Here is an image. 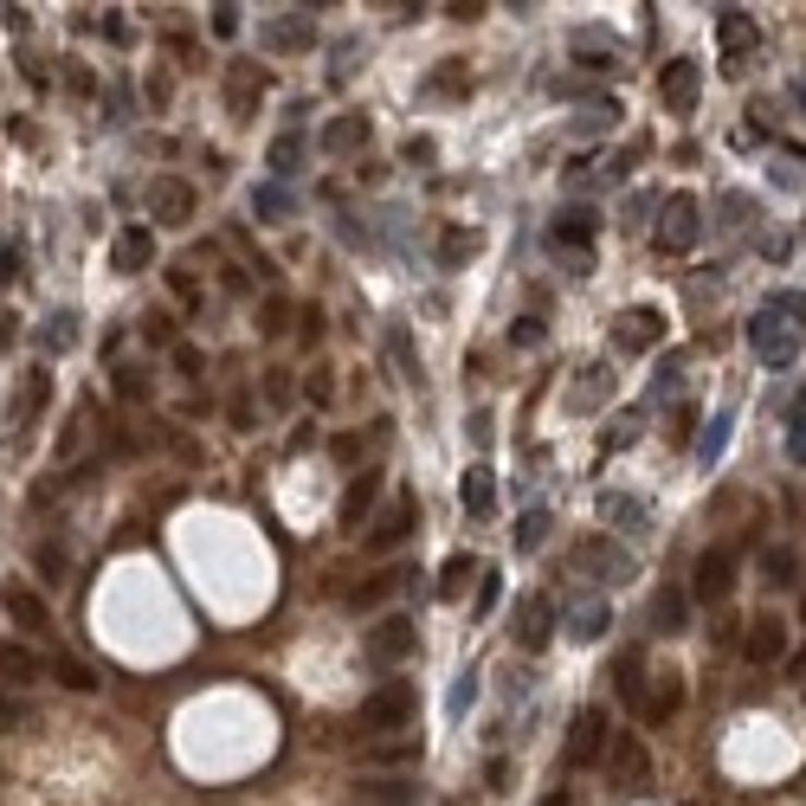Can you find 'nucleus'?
Instances as JSON below:
<instances>
[{
  "label": "nucleus",
  "mask_w": 806,
  "mask_h": 806,
  "mask_svg": "<svg viewBox=\"0 0 806 806\" xmlns=\"http://www.w3.org/2000/svg\"><path fill=\"white\" fill-rule=\"evenodd\" d=\"M413 717H420V697H413V684H400V677H387L381 690H368L362 697V723L368 735H400L413 730Z\"/></svg>",
  "instance_id": "f257e3e1"
},
{
  "label": "nucleus",
  "mask_w": 806,
  "mask_h": 806,
  "mask_svg": "<svg viewBox=\"0 0 806 806\" xmlns=\"http://www.w3.org/2000/svg\"><path fill=\"white\" fill-rule=\"evenodd\" d=\"M413 529H420V497H413V491H400V497H394V504L362 529V549H368V555H394L400 542H413Z\"/></svg>",
  "instance_id": "f03ea898"
},
{
  "label": "nucleus",
  "mask_w": 806,
  "mask_h": 806,
  "mask_svg": "<svg viewBox=\"0 0 806 806\" xmlns=\"http://www.w3.org/2000/svg\"><path fill=\"white\" fill-rule=\"evenodd\" d=\"M194 214H201L194 181H181V175H155L148 181V220L155 226H188Z\"/></svg>",
  "instance_id": "7ed1b4c3"
},
{
  "label": "nucleus",
  "mask_w": 806,
  "mask_h": 806,
  "mask_svg": "<svg viewBox=\"0 0 806 806\" xmlns=\"http://www.w3.org/2000/svg\"><path fill=\"white\" fill-rule=\"evenodd\" d=\"M413 646H420V626H413L407 613H387V619L368 633V664H374V671H394V664L413 659Z\"/></svg>",
  "instance_id": "20e7f679"
},
{
  "label": "nucleus",
  "mask_w": 806,
  "mask_h": 806,
  "mask_svg": "<svg viewBox=\"0 0 806 806\" xmlns=\"http://www.w3.org/2000/svg\"><path fill=\"white\" fill-rule=\"evenodd\" d=\"M659 97H664V110H671V117H690V110H697V97H703V65H697L690 52H677V59L659 72Z\"/></svg>",
  "instance_id": "39448f33"
},
{
  "label": "nucleus",
  "mask_w": 806,
  "mask_h": 806,
  "mask_svg": "<svg viewBox=\"0 0 806 806\" xmlns=\"http://www.w3.org/2000/svg\"><path fill=\"white\" fill-rule=\"evenodd\" d=\"M575 568L600 575V581H633V575H639V562H633L619 542H606V536H587L581 549H575Z\"/></svg>",
  "instance_id": "423d86ee"
},
{
  "label": "nucleus",
  "mask_w": 806,
  "mask_h": 806,
  "mask_svg": "<svg viewBox=\"0 0 806 806\" xmlns=\"http://www.w3.org/2000/svg\"><path fill=\"white\" fill-rule=\"evenodd\" d=\"M110 265H117L123 278L148 272V265H155V226H148V220L117 226V239H110Z\"/></svg>",
  "instance_id": "0eeeda50"
},
{
  "label": "nucleus",
  "mask_w": 806,
  "mask_h": 806,
  "mask_svg": "<svg viewBox=\"0 0 806 806\" xmlns=\"http://www.w3.org/2000/svg\"><path fill=\"white\" fill-rule=\"evenodd\" d=\"M735 593V549H703L697 575H690V600H730Z\"/></svg>",
  "instance_id": "6e6552de"
},
{
  "label": "nucleus",
  "mask_w": 806,
  "mask_h": 806,
  "mask_svg": "<svg viewBox=\"0 0 806 806\" xmlns=\"http://www.w3.org/2000/svg\"><path fill=\"white\" fill-rule=\"evenodd\" d=\"M606 710L600 703H587L581 717H575V730H568V768H593L600 755H606Z\"/></svg>",
  "instance_id": "1a4fd4ad"
},
{
  "label": "nucleus",
  "mask_w": 806,
  "mask_h": 806,
  "mask_svg": "<svg viewBox=\"0 0 806 806\" xmlns=\"http://www.w3.org/2000/svg\"><path fill=\"white\" fill-rule=\"evenodd\" d=\"M755 39H761V33H755V13H748V7H723V13H717V46H723V65H730V72H742V59L755 52Z\"/></svg>",
  "instance_id": "9d476101"
},
{
  "label": "nucleus",
  "mask_w": 806,
  "mask_h": 806,
  "mask_svg": "<svg viewBox=\"0 0 806 806\" xmlns=\"http://www.w3.org/2000/svg\"><path fill=\"white\" fill-rule=\"evenodd\" d=\"M0 613H7L20 633H46V626H52V613H46V600H39L33 581H0Z\"/></svg>",
  "instance_id": "9b49d317"
},
{
  "label": "nucleus",
  "mask_w": 806,
  "mask_h": 806,
  "mask_svg": "<svg viewBox=\"0 0 806 806\" xmlns=\"http://www.w3.org/2000/svg\"><path fill=\"white\" fill-rule=\"evenodd\" d=\"M555 639V600L549 593H529L522 606H516V646L522 652H542Z\"/></svg>",
  "instance_id": "f8f14e48"
},
{
  "label": "nucleus",
  "mask_w": 806,
  "mask_h": 806,
  "mask_svg": "<svg viewBox=\"0 0 806 806\" xmlns=\"http://www.w3.org/2000/svg\"><path fill=\"white\" fill-rule=\"evenodd\" d=\"M742 659H748V664H774V659H787V626H781V613H755V619H748Z\"/></svg>",
  "instance_id": "ddd939ff"
},
{
  "label": "nucleus",
  "mask_w": 806,
  "mask_h": 806,
  "mask_svg": "<svg viewBox=\"0 0 806 806\" xmlns=\"http://www.w3.org/2000/svg\"><path fill=\"white\" fill-rule=\"evenodd\" d=\"M606 774H613V787H646V781H652L646 742H639V735H619V742L606 748Z\"/></svg>",
  "instance_id": "4468645a"
},
{
  "label": "nucleus",
  "mask_w": 806,
  "mask_h": 806,
  "mask_svg": "<svg viewBox=\"0 0 806 806\" xmlns=\"http://www.w3.org/2000/svg\"><path fill=\"white\" fill-rule=\"evenodd\" d=\"M420 755H426L420 730H400V735H374V742H362V761H368V768H413Z\"/></svg>",
  "instance_id": "2eb2a0df"
},
{
  "label": "nucleus",
  "mask_w": 806,
  "mask_h": 806,
  "mask_svg": "<svg viewBox=\"0 0 806 806\" xmlns=\"http://www.w3.org/2000/svg\"><path fill=\"white\" fill-rule=\"evenodd\" d=\"M697 232H703V226H697V201H690V194H671V201H664L659 245H664V252H690V245H697Z\"/></svg>",
  "instance_id": "dca6fc26"
},
{
  "label": "nucleus",
  "mask_w": 806,
  "mask_h": 806,
  "mask_svg": "<svg viewBox=\"0 0 806 806\" xmlns=\"http://www.w3.org/2000/svg\"><path fill=\"white\" fill-rule=\"evenodd\" d=\"M593 232H600V214L593 207H562L555 220H549V245H575V258H587V245H593Z\"/></svg>",
  "instance_id": "f3484780"
},
{
  "label": "nucleus",
  "mask_w": 806,
  "mask_h": 806,
  "mask_svg": "<svg viewBox=\"0 0 806 806\" xmlns=\"http://www.w3.org/2000/svg\"><path fill=\"white\" fill-rule=\"evenodd\" d=\"M39 677H46V659H39L33 646L0 639V690H26V684H39Z\"/></svg>",
  "instance_id": "a211bd4d"
},
{
  "label": "nucleus",
  "mask_w": 806,
  "mask_h": 806,
  "mask_svg": "<svg viewBox=\"0 0 806 806\" xmlns=\"http://www.w3.org/2000/svg\"><path fill=\"white\" fill-rule=\"evenodd\" d=\"M677 710H684V684H677V671H659V677H646L639 717H646V723H671Z\"/></svg>",
  "instance_id": "6ab92c4d"
},
{
  "label": "nucleus",
  "mask_w": 806,
  "mask_h": 806,
  "mask_svg": "<svg viewBox=\"0 0 806 806\" xmlns=\"http://www.w3.org/2000/svg\"><path fill=\"white\" fill-rule=\"evenodd\" d=\"M659 336H664V316H659V310H626V316L613 323V349H619V356H633V349H652Z\"/></svg>",
  "instance_id": "aec40b11"
},
{
  "label": "nucleus",
  "mask_w": 806,
  "mask_h": 806,
  "mask_svg": "<svg viewBox=\"0 0 806 806\" xmlns=\"http://www.w3.org/2000/svg\"><path fill=\"white\" fill-rule=\"evenodd\" d=\"M374 497H381V471H356V478H349V491H342V504H336V522L362 536V516L374 510Z\"/></svg>",
  "instance_id": "412c9836"
},
{
  "label": "nucleus",
  "mask_w": 806,
  "mask_h": 806,
  "mask_svg": "<svg viewBox=\"0 0 806 806\" xmlns=\"http://www.w3.org/2000/svg\"><path fill=\"white\" fill-rule=\"evenodd\" d=\"M748 336H755V356H761V362H774V368H787L794 356H801V342H794L787 329H774V316H755V329H748Z\"/></svg>",
  "instance_id": "4be33fe9"
},
{
  "label": "nucleus",
  "mask_w": 806,
  "mask_h": 806,
  "mask_svg": "<svg viewBox=\"0 0 806 806\" xmlns=\"http://www.w3.org/2000/svg\"><path fill=\"white\" fill-rule=\"evenodd\" d=\"M46 400H52V374H46V368H26V387H20V400H13V426H33V420L46 413Z\"/></svg>",
  "instance_id": "5701e85b"
},
{
  "label": "nucleus",
  "mask_w": 806,
  "mask_h": 806,
  "mask_svg": "<svg viewBox=\"0 0 806 806\" xmlns=\"http://www.w3.org/2000/svg\"><path fill=\"white\" fill-rule=\"evenodd\" d=\"M458 497H465V510L478 516V522H491V516H497V484H491V471H484V465H471V471H465Z\"/></svg>",
  "instance_id": "b1692460"
},
{
  "label": "nucleus",
  "mask_w": 806,
  "mask_h": 806,
  "mask_svg": "<svg viewBox=\"0 0 806 806\" xmlns=\"http://www.w3.org/2000/svg\"><path fill=\"white\" fill-rule=\"evenodd\" d=\"M646 677H652V671H646V646H626L619 664H613V684H619V697H626L633 710H639V697H646Z\"/></svg>",
  "instance_id": "393cba45"
},
{
  "label": "nucleus",
  "mask_w": 806,
  "mask_h": 806,
  "mask_svg": "<svg viewBox=\"0 0 806 806\" xmlns=\"http://www.w3.org/2000/svg\"><path fill=\"white\" fill-rule=\"evenodd\" d=\"M110 394H117L123 407H143L148 394H155V381H148L143 362H117V368H110Z\"/></svg>",
  "instance_id": "a878e982"
},
{
  "label": "nucleus",
  "mask_w": 806,
  "mask_h": 806,
  "mask_svg": "<svg viewBox=\"0 0 806 806\" xmlns=\"http://www.w3.org/2000/svg\"><path fill=\"white\" fill-rule=\"evenodd\" d=\"M761 581L768 587H801V549H787V542L761 549Z\"/></svg>",
  "instance_id": "bb28decb"
},
{
  "label": "nucleus",
  "mask_w": 806,
  "mask_h": 806,
  "mask_svg": "<svg viewBox=\"0 0 806 806\" xmlns=\"http://www.w3.org/2000/svg\"><path fill=\"white\" fill-rule=\"evenodd\" d=\"M606 633V606L600 600H568V639H600Z\"/></svg>",
  "instance_id": "cd10ccee"
},
{
  "label": "nucleus",
  "mask_w": 806,
  "mask_h": 806,
  "mask_svg": "<svg viewBox=\"0 0 806 806\" xmlns=\"http://www.w3.org/2000/svg\"><path fill=\"white\" fill-rule=\"evenodd\" d=\"M368 143V117H336L329 130H323V148L329 155H349V148H362Z\"/></svg>",
  "instance_id": "c85d7f7f"
},
{
  "label": "nucleus",
  "mask_w": 806,
  "mask_h": 806,
  "mask_svg": "<svg viewBox=\"0 0 806 806\" xmlns=\"http://www.w3.org/2000/svg\"><path fill=\"white\" fill-rule=\"evenodd\" d=\"M46 671H52L65 690H97V671H91L84 659H72V652H52V659H46Z\"/></svg>",
  "instance_id": "c756f323"
},
{
  "label": "nucleus",
  "mask_w": 806,
  "mask_h": 806,
  "mask_svg": "<svg viewBox=\"0 0 806 806\" xmlns=\"http://www.w3.org/2000/svg\"><path fill=\"white\" fill-rule=\"evenodd\" d=\"M471 575H484V568H478L471 555H452V562L440 568V600H465V587H471Z\"/></svg>",
  "instance_id": "7c9ffc66"
},
{
  "label": "nucleus",
  "mask_w": 806,
  "mask_h": 806,
  "mask_svg": "<svg viewBox=\"0 0 806 806\" xmlns=\"http://www.w3.org/2000/svg\"><path fill=\"white\" fill-rule=\"evenodd\" d=\"M356 801H368V806H407V801H413V787L387 774V781H362V787H356Z\"/></svg>",
  "instance_id": "2f4dec72"
},
{
  "label": "nucleus",
  "mask_w": 806,
  "mask_h": 806,
  "mask_svg": "<svg viewBox=\"0 0 806 806\" xmlns=\"http://www.w3.org/2000/svg\"><path fill=\"white\" fill-rule=\"evenodd\" d=\"M136 329H143L148 349H175V342H181V336H175V316H168V310H143V323H136Z\"/></svg>",
  "instance_id": "473e14b6"
},
{
  "label": "nucleus",
  "mask_w": 806,
  "mask_h": 806,
  "mask_svg": "<svg viewBox=\"0 0 806 806\" xmlns=\"http://www.w3.org/2000/svg\"><path fill=\"white\" fill-rule=\"evenodd\" d=\"M684 613H690V600H684L677 587H664L659 600H652V626H664V633H677V626H684Z\"/></svg>",
  "instance_id": "72a5a7b5"
},
{
  "label": "nucleus",
  "mask_w": 806,
  "mask_h": 806,
  "mask_svg": "<svg viewBox=\"0 0 806 806\" xmlns=\"http://www.w3.org/2000/svg\"><path fill=\"white\" fill-rule=\"evenodd\" d=\"M297 161H303V136H297V130H285V136L272 143V175H278V181H291Z\"/></svg>",
  "instance_id": "f704fd0d"
},
{
  "label": "nucleus",
  "mask_w": 806,
  "mask_h": 806,
  "mask_svg": "<svg viewBox=\"0 0 806 806\" xmlns=\"http://www.w3.org/2000/svg\"><path fill=\"white\" fill-rule=\"evenodd\" d=\"M600 516H606V522H633V529H639V522H646V504H639V497L606 491V497H600Z\"/></svg>",
  "instance_id": "c9c22d12"
},
{
  "label": "nucleus",
  "mask_w": 806,
  "mask_h": 806,
  "mask_svg": "<svg viewBox=\"0 0 806 806\" xmlns=\"http://www.w3.org/2000/svg\"><path fill=\"white\" fill-rule=\"evenodd\" d=\"M265 46L272 52H297V46H310V33H303V20H285V26H265Z\"/></svg>",
  "instance_id": "e433bc0d"
},
{
  "label": "nucleus",
  "mask_w": 806,
  "mask_h": 806,
  "mask_svg": "<svg viewBox=\"0 0 806 806\" xmlns=\"http://www.w3.org/2000/svg\"><path fill=\"white\" fill-rule=\"evenodd\" d=\"M168 356H175V374H181V381H207V356H201L194 342H175Z\"/></svg>",
  "instance_id": "4c0bfd02"
},
{
  "label": "nucleus",
  "mask_w": 806,
  "mask_h": 806,
  "mask_svg": "<svg viewBox=\"0 0 806 806\" xmlns=\"http://www.w3.org/2000/svg\"><path fill=\"white\" fill-rule=\"evenodd\" d=\"M33 568H39L46 581H59V575L72 568V555H65V542H39V555H33Z\"/></svg>",
  "instance_id": "58836bf2"
},
{
  "label": "nucleus",
  "mask_w": 806,
  "mask_h": 806,
  "mask_svg": "<svg viewBox=\"0 0 806 806\" xmlns=\"http://www.w3.org/2000/svg\"><path fill=\"white\" fill-rule=\"evenodd\" d=\"M471 703H478V671H458V677H452V697H445V710H452V717H465Z\"/></svg>",
  "instance_id": "ea45409f"
},
{
  "label": "nucleus",
  "mask_w": 806,
  "mask_h": 806,
  "mask_svg": "<svg viewBox=\"0 0 806 806\" xmlns=\"http://www.w3.org/2000/svg\"><path fill=\"white\" fill-rule=\"evenodd\" d=\"M426 91H440V97H471V77H465L458 65H452V59H445V72L426 77Z\"/></svg>",
  "instance_id": "a19ab883"
},
{
  "label": "nucleus",
  "mask_w": 806,
  "mask_h": 806,
  "mask_svg": "<svg viewBox=\"0 0 806 806\" xmlns=\"http://www.w3.org/2000/svg\"><path fill=\"white\" fill-rule=\"evenodd\" d=\"M542 536H549V510H529L522 522H516V549H522V555L542 549Z\"/></svg>",
  "instance_id": "79ce46f5"
},
{
  "label": "nucleus",
  "mask_w": 806,
  "mask_h": 806,
  "mask_svg": "<svg viewBox=\"0 0 806 806\" xmlns=\"http://www.w3.org/2000/svg\"><path fill=\"white\" fill-rule=\"evenodd\" d=\"M400 581H413V575H407V568H387V575H374V581H368L356 600H362V606H374V600H387V593H394Z\"/></svg>",
  "instance_id": "37998d69"
},
{
  "label": "nucleus",
  "mask_w": 806,
  "mask_h": 806,
  "mask_svg": "<svg viewBox=\"0 0 806 806\" xmlns=\"http://www.w3.org/2000/svg\"><path fill=\"white\" fill-rule=\"evenodd\" d=\"M72 323H77L72 310H59V316H52V323H46V349H52V356H59V349H72V336H77Z\"/></svg>",
  "instance_id": "c03bdc74"
},
{
  "label": "nucleus",
  "mask_w": 806,
  "mask_h": 806,
  "mask_svg": "<svg viewBox=\"0 0 806 806\" xmlns=\"http://www.w3.org/2000/svg\"><path fill=\"white\" fill-rule=\"evenodd\" d=\"M471 245H478V239L452 226V232H445V239H440V265H458V258H471Z\"/></svg>",
  "instance_id": "a18cd8bd"
},
{
  "label": "nucleus",
  "mask_w": 806,
  "mask_h": 806,
  "mask_svg": "<svg viewBox=\"0 0 806 806\" xmlns=\"http://www.w3.org/2000/svg\"><path fill=\"white\" fill-rule=\"evenodd\" d=\"M285 316H291V297H265V336H285Z\"/></svg>",
  "instance_id": "49530a36"
},
{
  "label": "nucleus",
  "mask_w": 806,
  "mask_h": 806,
  "mask_svg": "<svg viewBox=\"0 0 806 806\" xmlns=\"http://www.w3.org/2000/svg\"><path fill=\"white\" fill-rule=\"evenodd\" d=\"M168 291L181 297V303H201V291H194V272H188V265H168Z\"/></svg>",
  "instance_id": "de8ad7c7"
},
{
  "label": "nucleus",
  "mask_w": 806,
  "mask_h": 806,
  "mask_svg": "<svg viewBox=\"0 0 806 806\" xmlns=\"http://www.w3.org/2000/svg\"><path fill=\"white\" fill-rule=\"evenodd\" d=\"M265 400H272V407H291V374H285V368L265 374Z\"/></svg>",
  "instance_id": "09e8293b"
},
{
  "label": "nucleus",
  "mask_w": 806,
  "mask_h": 806,
  "mask_svg": "<svg viewBox=\"0 0 806 806\" xmlns=\"http://www.w3.org/2000/svg\"><path fill=\"white\" fill-rule=\"evenodd\" d=\"M484 781H491V794H504V787H510V761H504V755H491V768H484Z\"/></svg>",
  "instance_id": "8fccbe9b"
},
{
  "label": "nucleus",
  "mask_w": 806,
  "mask_h": 806,
  "mask_svg": "<svg viewBox=\"0 0 806 806\" xmlns=\"http://www.w3.org/2000/svg\"><path fill=\"white\" fill-rule=\"evenodd\" d=\"M723 440H730V420H710V440H703V465L723 452Z\"/></svg>",
  "instance_id": "3c124183"
},
{
  "label": "nucleus",
  "mask_w": 806,
  "mask_h": 806,
  "mask_svg": "<svg viewBox=\"0 0 806 806\" xmlns=\"http://www.w3.org/2000/svg\"><path fill=\"white\" fill-rule=\"evenodd\" d=\"M214 33H220V39L239 33V7H214Z\"/></svg>",
  "instance_id": "603ef678"
},
{
  "label": "nucleus",
  "mask_w": 806,
  "mask_h": 806,
  "mask_svg": "<svg viewBox=\"0 0 806 806\" xmlns=\"http://www.w3.org/2000/svg\"><path fill=\"white\" fill-rule=\"evenodd\" d=\"M285 207H291V201H285V194H278V188H265V194H258V214H265V220H278V214H285Z\"/></svg>",
  "instance_id": "864d4df0"
},
{
  "label": "nucleus",
  "mask_w": 806,
  "mask_h": 806,
  "mask_svg": "<svg viewBox=\"0 0 806 806\" xmlns=\"http://www.w3.org/2000/svg\"><path fill=\"white\" fill-rule=\"evenodd\" d=\"M297 336H303V349L323 342V310H303V329H297Z\"/></svg>",
  "instance_id": "5fc2aeb1"
},
{
  "label": "nucleus",
  "mask_w": 806,
  "mask_h": 806,
  "mask_svg": "<svg viewBox=\"0 0 806 806\" xmlns=\"http://www.w3.org/2000/svg\"><path fill=\"white\" fill-rule=\"evenodd\" d=\"M13 723H20V697H13V690H0V735L13 730Z\"/></svg>",
  "instance_id": "6e6d98bb"
},
{
  "label": "nucleus",
  "mask_w": 806,
  "mask_h": 806,
  "mask_svg": "<svg viewBox=\"0 0 806 806\" xmlns=\"http://www.w3.org/2000/svg\"><path fill=\"white\" fill-rule=\"evenodd\" d=\"M510 342H522V349H529V342H542V329H536V323L522 316V323H510Z\"/></svg>",
  "instance_id": "4d7b16f0"
},
{
  "label": "nucleus",
  "mask_w": 806,
  "mask_h": 806,
  "mask_svg": "<svg viewBox=\"0 0 806 806\" xmlns=\"http://www.w3.org/2000/svg\"><path fill=\"white\" fill-rule=\"evenodd\" d=\"M491 606H497V575H484V581H478V613H491Z\"/></svg>",
  "instance_id": "13d9d810"
},
{
  "label": "nucleus",
  "mask_w": 806,
  "mask_h": 806,
  "mask_svg": "<svg viewBox=\"0 0 806 806\" xmlns=\"http://www.w3.org/2000/svg\"><path fill=\"white\" fill-rule=\"evenodd\" d=\"M774 310H787V316H801V329H806V297L794 291V297H774Z\"/></svg>",
  "instance_id": "bf43d9fd"
},
{
  "label": "nucleus",
  "mask_w": 806,
  "mask_h": 806,
  "mask_svg": "<svg viewBox=\"0 0 806 806\" xmlns=\"http://www.w3.org/2000/svg\"><path fill=\"white\" fill-rule=\"evenodd\" d=\"M13 336H20V329H13V310H0V349H7Z\"/></svg>",
  "instance_id": "052dcab7"
},
{
  "label": "nucleus",
  "mask_w": 806,
  "mask_h": 806,
  "mask_svg": "<svg viewBox=\"0 0 806 806\" xmlns=\"http://www.w3.org/2000/svg\"><path fill=\"white\" fill-rule=\"evenodd\" d=\"M794 458H806V433H794Z\"/></svg>",
  "instance_id": "680f3d73"
},
{
  "label": "nucleus",
  "mask_w": 806,
  "mask_h": 806,
  "mask_svg": "<svg viewBox=\"0 0 806 806\" xmlns=\"http://www.w3.org/2000/svg\"><path fill=\"white\" fill-rule=\"evenodd\" d=\"M801 619H806V600H801Z\"/></svg>",
  "instance_id": "e2e57ef3"
},
{
  "label": "nucleus",
  "mask_w": 806,
  "mask_h": 806,
  "mask_svg": "<svg viewBox=\"0 0 806 806\" xmlns=\"http://www.w3.org/2000/svg\"><path fill=\"white\" fill-rule=\"evenodd\" d=\"M0 781H7V774H0Z\"/></svg>",
  "instance_id": "0e129e2a"
}]
</instances>
